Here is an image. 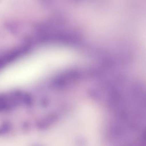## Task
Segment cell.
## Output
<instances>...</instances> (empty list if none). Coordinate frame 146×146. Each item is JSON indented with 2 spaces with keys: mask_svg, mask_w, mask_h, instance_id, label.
<instances>
[{
  "mask_svg": "<svg viewBox=\"0 0 146 146\" xmlns=\"http://www.w3.org/2000/svg\"><path fill=\"white\" fill-rule=\"evenodd\" d=\"M64 56L59 49L45 48L32 52L0 71V92L27 86L59 69Z\"/></svg>",
  "mask_w": 146,
  "mask_h": 146,
  "instance_id": "cell-1",
  "label": "cell"
},
{
  "mask_svg": "<svg viewBox=\"0 0 146 146\" xmlns=\"http://www.w3.org/2000/svg\"><path fill=\"white\" fill-rule=\"evenodd\" d=\"M58 118L56 117H51L41 120L37 123V128L42 131L46 130L55 124Z\"/></svg>",
  "mask_w": 146,
  "mask_h": 146,
  "instance_id": "cell-2",
  "label": "cell"
},
{
  "mask_svg": "<svg viewBox=\"0 0 146 146\" xmlns=\"http://www.w3.org/2000/svg\"><path fill=\"white\" fill-rule=\"evenodd\" d=\"M12 126L9 122H4L0 125V137L8 134L12 129Z\"/></svg>",
  "mask_w": 146,
  "mask_h": 146,
  "instance_id": "cell-3",
  "label": "cell"
},
{
  "mask_svg": "<svg viewBox=\"0 0 146 146\" xmlns=\"http://www.w3.org/2000/svg\"><path fill=\"white\" fill-rule=\"evenodd\" d=\"M75 144L76 146H87V142L84 137L79 136L75 139Z\"/></svg>",
  "mask_w": 146,
  "mask_h": 146,
  "instance_id": "cell-4",
  "label": "cell"
},
{
  "mask_svg": "<svg viewBox=\"0 0 146 146\" xmlns=\"http://www.w3.org/2000/svg\"><path fill=\"white\" fill-rule=\"evenodd\" d=\"M29 146H45L43 144L39 143H33L30 144Z\"/></svg>",
  "mask_w": 146,
  "mask_h": 146,
  "instance_id": "cell-5",
  "label": "cell"
}]
</instances>
